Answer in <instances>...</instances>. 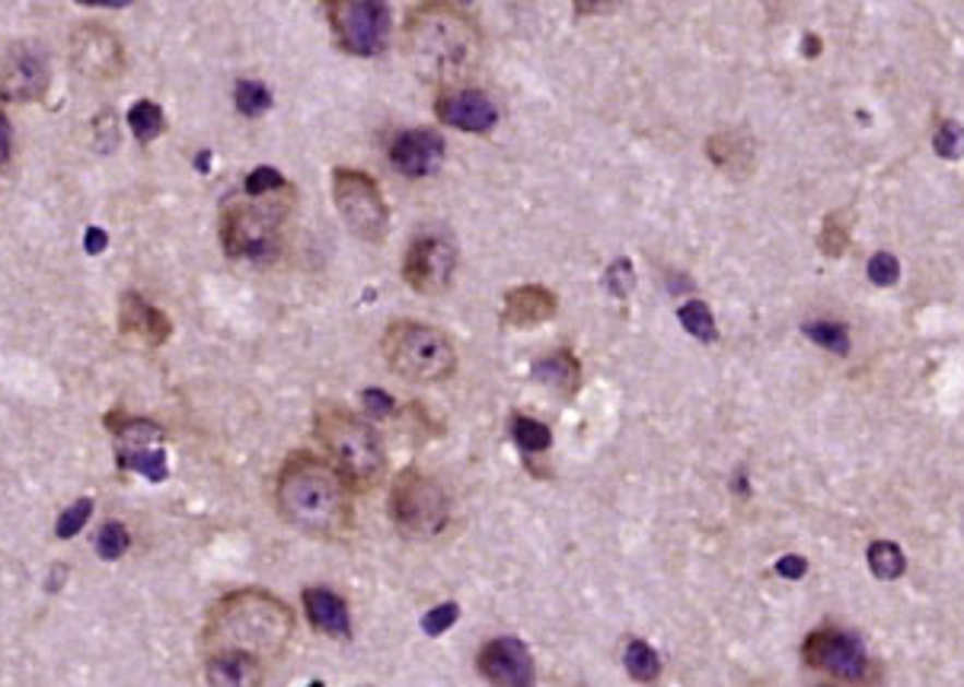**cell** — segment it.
Masks as SVG:
<instances>
[{
    "label": "cell",
    "instance_id": "1",
    "mask_svg": "<svg viewBox=\"0 0 964 687\" xmlns=\"http://www.w3.org/2000/svg\"><path fill=\"white\" fill-rule=\"evenodd\" d=\"M352 489L338 476L333 464L297 454L291 458L275 486V502L282 518L310 534V537H342L352 528Z\"/></svg>",
    "mask_w": 964,
    "mask_h": 687
},
{
    "label": "cell",
    "instance_id": "2",
    "mask_svg": "<svg viewBox=\"0 0 964 687\" xmlns=\"http://www.w3.org/2000/svg\"><path fill=\"white\" fill-rule=\"evenodd\" d=\"M406 55L413 71L428 84H457L479 58L473 20L444 3L421 7L406 26Z\"/></svg>",
    "mask_w": 964,
    "mask_h": 687
},
{
    "label": "cell",
    "instance_id": "3",
    "mask_svg": "<svg viewBox=\"0 0 964 687\" xmlns=\"http://www.w3.org/2000/svg\"><path fill=\"white\" fill-rule=\"evenodd\" d=\"M291 611L265 592H237L214 607L205 643L211 652L272 655L291 637Z\"/></svg>",
    "mask_w": 964,
    "mask_h": 687
},
{
    "label": "cell",
    "instance_id": "4",
    "mask_svg": "<svg viewBox=\"0 0 964 687\" xmlns=\"http://www.w3.org/2000/svg\"><path fill=\"white\" fill-rule=\"evenodd\" d=\"M313 431L348 489L365 493L378 486L386 467V454L374 426H368L342 406H323L317 413Z\"/></svg>",
    "mask_w": 964,
    "mask_h": 687
},
{
    "label": "cell",
    "instance_id": "5",
    "mask_svg": "<svg viewBox=\"0 0 964 687\" xmlns=\"http://www.w3.org/2000/svg\"><path fill=\"white\" fill-rule=\"evenodd\" d=\"M380 348L390 371L416 384H438L457 371V352L451 340L428 323H416V320L390 323L380 340Z\"/></svg>",
    "mask_w": 964,
    "mask_h": 687
},
{
    "label": "cell",
    "instance_id": "6",
    "mask_svg": "<svg viewBox=\"0 0 964 687\" xmlns=\"http://www.w3.org/2000/svg\"><path fill=\"white\" fill-rule=\"evenodd\" d=\"M390 516L409 537H435L451 521V499L444 486L416 467H406L393 479Z\"/></svg>",
    "mask_w": 964,
    "mask_h": 687
},
{
    "label": "cell",
    "instance_id": "7",
    "mask_svg": "<svg viewBox=\"0 0 964 687\" xmlns=\"http://www.w3.org/2000/svg\"><path fill=\"white\" fill-rule=\"evenodd\" d=\"M221 244L230 259L269 262L282 247V209L234 202L221 217Z\"/></svg>",
    "mask_w": 964,
    "mask_h": 687
},
{
    "label": "cell",
    "instance_id": "8",
    "mask_svg": "<svg viewBox=\"0 0 964 687\" xmlns=\"http://www.w3.org/2000/svg\"><path fill=\"white\" fill-rule=\"evenodd\" d=\"M333 202H336L338 217L345 227L368 240V244H383L390 234V209L380 192V186L361 170H345L338 167L333 173Z\"/></svg>",
    "mask_w": 964,
    "mask_h": 687
},
{
    "label": "cell",
    "instance_id": "9",
    "mask_svg": "<svg viewBox=\"0 0 964 687\" xmlns=\"http://www.w3.org/2000/svg\"><path fill=\"white\" fill-rule=\"evenodd\" d=\"M805 662L831 678H840L846 685H869L872 682V659L866 652L862 640L849 630H837V627H821L814 630L805 649H801Z\"/></svg>",
    "mask_w": 964,
    "mask_h": 687
},
{
    "label": "cell",
    "instance_id": "10",
    "mask_svg": "<svg viewBox=\"0 0 964 687\" xmlns=\"http://www.w3.org/2000/svg\"><path fill=\"white\" fill-rule=\"evenodd\" d=\"M330 26L348 55L374 58L390 39V7L378 0H333Z\"/></svg>",
    "mask_w": 964,
    "mask_h": 687
},
{
    "label": "cell",
    "instance_id": "11",
    "mask_svg": "<svg viewBox=\"0 0 964 687\" xmlns=\"http://www.w3.org/2000/svg\"><path fill=\"white\" fill-rule=\"evenodd\" d=\"M457 250L444 237H416L403 253V279L419 295H438L454 282Z\"/></svg>",
    "mask_w": 964,
    "mask_h": 687
},
{
    "label": "cell",
    "instance_id": "12",
    "mask_svg": "<svg viewBox=\"0 0 964 687\" xmlns=\"http://www.w3.org/2000/svg\"><path fill=\"white\" fill-rule=\"evenodd\" d=\"M479 675L492 687H537L534 655L517 637H499L479 649Z\"/></svg>",
    "mask_w": 964,
    "mask_h": 687
},
{
    "label": "cell",
    "instance_id": "13",
    "mask_svg": "<svg viewBox=\"0 0 964 687\" xmlns=\"http://www.w3.org/2000/svg\"><path fill=\"white\" fill-rule=\"evenodd\" d=\"M51 71L39 45H16L0 68V99L7 103H36L48 90Z\"/></svg>",
    "mask_w": 964,
    "mask_h": 687
},
{
    "label": "cell",
    "instance_id": "14",
    "mask_svg": "<svg viewBox=\"0 0 964 687\" xmlns=\"http://www.w3.org/2000/svg\"><path fill=\"white\" fill-rule=\"evenodd\" d=\"M71 55V61L93 81H112L126 68V48L103 26H84L81 33H74Z\"/></svg>",
    "mask_w": 964,
    "mask_h": 687
},
{
    "label": "cell",
    "instance_id": "15",
    "mask_svg": "<svg viewBox=\"0 0 964 687\" xmlns=\"http://www.w3.org/2000/svg\"><path fill=\"white\" fill-rule=\"evenodd\" d=\"M390 164L393 170L413 179L431 176L444 164V138L431 129L403 131L390 144Z\"/></svg>",
    "mask_w": 964,
    "mask_h": 687
},
{
    "label": "cell",
    "instance_id": "16",
    "mask_svg": "<svg viewBox=\"0 0 964 687\" xmlns=\"http://www.w3.org/2000/svg\"><path fill=\"white\" fill-rule=\"evenodd\" d=\"M435 112L444 126L473 134H486L499 126V106L483 90H451L438 96Z\"/></svg>",
    "mask_w": 964,
    "mask_h": 687
},
{
    "label": "cell",
    "instance_id": "17",
    "mask_svg": "<svg viewBox=\"0 0 964 687\" xmlns=\"http://www.w3.org/2000/svg\"><path fill=\"white\" fill-rule=\"evenodd\" d=\"M119 330L126 336L144 340V343L164 345L169 340V333H172V323H169V317L160 307H154V304L144 301L141 295L128 292L122 298V310H119Z\"/></svg>",
    "mask_w": 964,
    "mask_h": 687
},
{
    "label": "cell",
    "instance_id": "18",
    "mask_svg": "<svg viewBox=\"0 0 964 687\" xmlns=\"http://www.w3.org/2000/svg\"><path fill=\"white\" fill-rule=\"evenodd\" d=\"M556 307H559L556 295L544 285H517L504 295V320L511 327L531 330V327L552 320Z\"/></svg>",
    "mask_w": 964,
    "mask_h": 687
},
{
    "label": "cell",
    "instance_id": "19",
    "mask_svg": "<svg viewBox=\"0 0 964 687\" xmlns=\"http://www.w3.org/2000/svg\"><path fill=\"white\" fill-rule=\"evenodd\" d=\"M304 607H307V620L317 633H326L336 640L352 637V617H348V604L342 595L330 592V589H304Z\"/></svg>",
    "mask_w": 964,
    "mask_h": 687
},
{
    "label": "cell",
    "instance_id": "20",
    "mask_svg": "<svg viewBox=\"0 0 964 687\" xmlns=\"http://www.w3.org/2000/svg\"><path fill=\"white\" fill-rule=\"evenodd\" d=\"M205 672L211 687H262V665L247 652H211Z\"/></svg>",
    "mask_w": 964,
    "mask_h": 687
},
{
    "label": "cell",
    "instance_id": "21",
    "mask_svg": "<svg viewBox=\"0 0 964 687\" xmlns=\"http://www.w3.org/2000/svg\"><path fill=\"white\" fill-rule=\"evenodd\" d=\"M531 378L552 387V390L575 393L582 387V365H579V358L572 352L562 348V352H552V355H544L540 362H534Z\"/></svg>",
    "mask_w": 964,
    "mask_h": 687
},
{
    "label": "cell",
    "instance_id": "22",
    "mask_svg": "<svg viewBox=\"0 0 964 687\" xmlns=\"http://www.w3.org/2000/svg\"><path fill=\"white\" fill-rule=\"evenodd\" d=\"M109 429L116 431V451H141V448H164V429L151 419H109Z\"/></svg>",
    "mask_w": 964,
    "mask_h": 687
},
{
    "label": "cell",
    "instance_id": "23",
    "mask_svg": "<svg viewBox=\"0 0 964 687\" xmlns=\"http://www.w3.org/2000/svg\"><path fill=\"white\" fill-rule=\"evenodd\" d=\"M866 559H869L872 576L881 579V582L901 579L907 572V557H904V550L894 541H872L869 550H866Z\"/></svg>",
    "mask_w": 964,
    "mask_h": 687
},
{
    "label": "cell",
    "instance_id": "24",
    "mask_svg": "<svg viewBox=\"0 0 964 687\" xmlns=\"http://www.w3.org/2000/svg\"><path fill=\"white\" fill-rule=\"evenodd\" d=\"M623 668H627L632 682L648 685V682H655L662 675V659L645 640H629L627 652H623Z\"/></svg>",
    "mask_w": 964,
    "mask_h": 687
},
{
    "label": "cell",
    "instance_id": "25",
    "mask_svg": "<svg viewBox=\"0 0 964 687\" xmlns=\"http://www.w3.org/2000/svg\"><path fill=\"white\" fill-rule=\"evenodd\" d=\"M119 467L122 471L141 473L151 483H164L167 479V451L164 448H141V451H126L119 454Z\"/></svg>",
    "mask_w": 964,
    "mask_h": 687
},
{
    "label": "cell",
    "instance_id": "26",
    "mask_svg": "<svg viewBox=\"0 0 964 687\" xmlns=\"http://www.w3.org/2000/svg\"><path fill=\"white\" fill-rule=\"evenodd\" d=\"M677 320H680V327H683L693 340H700V343H715V340H718V327H715L713 307L706 301H687L680 310H677Z\"/></svg>",
    "mask_w": 964,
    "mask_h": 687
},
{
    "label": "cell",
    "instance_id": "27",
    "mask_svg": "<svg viewBox=\"0 0 964 687\" xmlns=\"http://www.w3.org/2000/svg\"><path fill=\"white\" fill-rule=\"evenodd\" d=\"M128 129L134 131L138 141H154L160 131L167 129V119H164V109L154 103V99H138L131 109H128Z\"/></svg>",
    "mask_w": 964,
    "mask_h": 687
},
{
    "label": "cell",
    "instance_id": "28",
    "mask_svg": "<svg viewBox=\"0 0 964 687\" xmlns=\"http://www.w3.org/2000/svg\"><path fill=\"white\" fill-rule=\"evenodd\" d=\"M801 333L814 345L834 352V355H846L849 352V327L837 323V320H808L801 323Z\"/></svg>",
    "mask_w": 964,
    "mask_h": 687
},
{
    "label": "cell",
    "instance_id": "29",
    "mask_svg": "<svg viewBox=\"0 0 964 687\" xmlns=\"http://www.w3.org/2000/svg\"><path fill=\"white\" fill-rule=\"evenodd\" d=\"M511 438L524 454H540L552 445V431L544 423L531 419V416H514L511 419Z\"/></svg>",
    "mask_w": 964,
    "mask_h": 687
},
{
    "label": "cell",
    "instance_id": "30",
    "mask_svg": "<svg viewBox=\"0 0 964 687\" xmlns=\"http://www.w3.org/2000/svg\"><path fill=\"white\" fill-rule=\"evenodd\" d=\"M234 103L240 109V116H262L272 109V90L262 84V81H240L237 90H234Z\"/></svg>",
    "mask_w": 964,
    "mask_h": 687
},
{
    "label": "cell",
    "instance_id": "31",
    "mask_svg": "<svg viewBox=\"0 0 964 687\" xmlns=\"http://www.w3.org/2000/svg\"><path fill=\"white\" fill-rule=\"evenodd\" d=\"M128 544H131V537H128L126 524L122 521H106L99 528V534H96V557L112 562V559L126 557Z\"/></svg>",
    "mask_w": 964,
    "mask_h": 687
},
{
    "label": "cell",
    "instance_id": "32",
    "mask_svg": "<svg viewBox=\"0 0 964 687\" xmlns=\"http://www.w3.org/2000/svg\"><path fill=\"white\" fill-rule=\"evenodd\" d=\"M932 151L942 161H962L964 157V126L955 119H945L932 134Z\"/></svg>",
    "mask_w": 964,
    "mask_h": 687
},
{
    "label": "cell",
    "instance_id": "33",
    "mask_svg": "<svg viewBox=\"0 0 964 687\" xmlns=\"http://www.w3.org/2000/svg\"><path fill=\"white\" fill-rule=\"evenodd\" d=\"M93 516V499H74V506H68L61 518H58V524H55V534L61 537V541H71L74 534H81L84 531V524L90 521Z\"/></svg>",
    "mask_w": 964,
    "mask_h": 687
},
{
    "label": "cell",
    "instance_id": "34",
    "mask_svg": "<svg viewBox=\"0 0 964 687\" xmlns=\"http://www.w3.org/2000/svg\"><path fill=\"white\" fill-rule=\"evenodd\" d=\"M457 620H461V604L444 602L438 604V607H431V611L421 617V630H425L428 637H441V633H448Z\"/></svg>",
    "mask_w": 964,
    "mask_h": 687
},
{
    "label": "cell",
    "instance_id": "35",
    "mask_svg": "<svg viewBox=\"0 0 964 687\" xmlns=\"http://www.w3.org/2000/svg\"><path fill=\"white\" fill-rule=\"evenodd\" d=\"M282 186H285V176L278 170H272V167H255L243 179V189H247V196H252V199H262L269 192H278Z\"/></svg>",
    "mask_w": 964,
    "mask_h": 687
},
{
    "label": "cell",
    "instance_id": "36",
    "mask_svg": "<svg viewBox=\"0 0 964 687\" xmlns=\"http://www.w3.org/2000/svg\"><path fill=\"white\" fill-rule=\"evenodd\" d=\"M866 272H869V282L872 285L891 288L901 279V262H897V257H891V253H876V257L869 259Z\"/></svg>",
    "mask_w": 964,
    "mask_h": 687
},
{
    "label": "cell",
    "instance_id": "37",
    "mask_svg": "<svg viewBox=\"0 0 964 687\" xmlns=\"http://www.w3.org/2000/svg\"><path fill=\"white\" fill-rule=\"evenodd\" d=\"M604 282H607V292H610L614 298H627L629 292L635 288V272H632L629 259H617V262H610V269H607Z\"/></svg>",
    "mask_w": 964,
    "mask_h": 687
},
{
    "label": "cell",
    "instance_id": "38",
    "mask_svg": "<svg viewBox=\"0 0 964 687\" xmlns=\"http://www.w3.org/2000/svg\"><path fill=\"white\" fill-rule=\"evenodd\" d=\"M361 403H365V410H368L371 416H378V419H386V416L396 413V400H393L386 390H378V387H368V390L361 393Z\"/></svg>",
    "mask_w": 964,
    "mask_h": 687
},
{
    "label": "cell",
    "instance_id": "39",
    "mask_svg": "<svg viewBox=\"0 0 964 687\" xmlns=\"http://www.w3.org/2000/svg\"><path fill=\"white\" fill-rule=\"evenodd\" d=\"M821 247H824V253H828V257H840V253H846V227H840L837 230V217H828V224H824V234H821Z\"/></svg>",
    "mask_w": 964,
    "mask_h": 687
},
{
    "label": "cell",
    "instance_id": "40",
    "mask_svg": "<svg viewBox=\"0 0 964 687\" xmlns=\"http://www.w3.org/2000/svg\"><path fill=\"white\" fill-rule=\"evenodd\" d=\"M773 569H776V576H779V579H793V582H798V579H805V576H808V559L789 554V557L776 559V566H773Z\"/></svg>",
    "mask_w": 964,
    "mask_h": 687
},
{
    "label": "cell",
    "instance_id": "41",
    "mask_svg": "<svg viewBox=\"0 0 964 687\" xmlns=\"http://www.w3.org/2000/svg\"><path fill=\"white\" fill-rule=\"evenodd\" d=\"M84 247H86V253H90V257H99V253L109 247V234H106L103 227H86Z\"/></svg>",
    "mask_w": 964,
    "mask_h": 687
},
{
    "label": "cell",
    "instance_id": "42",
    "mask_svg": "<svg viewBox=\"0 0 964 687\" xmlns=\"http://www.w3.org/2000/svg\"><path fill=\"white\" fill-rule=\"evenodd\" d=\"M10 151H13V129H10V119L0 112V164L10 161Z\"/></svg>",
    "mask_w": 964,
    "mask_h": 687
},
{
    "label": "cell",
    "instance_id": "43",
    "mask_svg": "<svg viewBox=\"0 0 964 687\" xmlns=\"http://www.w3.org/2000/svg\"><path fill=\"white\" fill-rule=\"evenodd\" d=\"M818 51H821V39H818L814 33H808V36L801 39V55H805V58H814Z\"/></svg>",
    "mask_w": 964,
    "mask_h": 687
},
{
    "label": "cell",
    "instance_id": "44",
    "mask_svg": "<svg viewBox=\"0 0 964 687\" xmlns=\"http://www.w3.org/2000/svg\"><path fill=\"white\" fill-rule=\"evenodd\" d=\"M731 489H735V493H741V496H751V483H748V473H745V471L735 473V479H731Z\"/></svg>",
    "mask_w": 964,
    "mask_h": 687
},
{
    "label": "cell",
    "instance_id": "45",
    "mask_svg": "<svg viewBox=\"0 0 964 687\" xmlns=\"http://www.w3.org/2000/svg\"><path fill=\"white\" fill-rule=\"evenodd\" d=\"M64 572H68V566H61V562L51 569V576H55V579L48 582V592H58V589H61V582H64Z\"/></svg>",
    "mask_w": 964,
    "mask_h": 687
},
{
    "label": "cell",
    "instance_id": "46",
    "mask_svg": "<svg viewBox=\"0 0 964 687\" xmlns=\"http://www.w3.org/2000/svg\"><path fill=\"white\" fill-rule=\"evenodd\" d=\"M211 151H202V154H199V157H195V170L199 173H209L211 170Z\"/></svg>",
    "mask_w": 964,
    "mask_h": 687
},
{
    "label": "cell",
    "instance_id": "47",
    "mask_svg": "<svg viewBox=\"0 0 964 687\" xmlns=\"http://www.w3.org/2000/svg\"><path fill=\"white\" fill-rule=\"evenodd\" d=\"M310 687H323V682H313V685H310Z\"/></svg>",
    "mask_w": 964,
    "mask_h": 687
}]
</instances>
